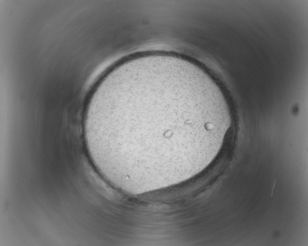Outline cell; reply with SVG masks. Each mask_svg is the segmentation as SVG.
Masks as SVG:
<instances>
[{"label":"cell","instance_id":"1","mask_svg":"<svg viewBox=\"0 0 308 246\" xmlns=\"http://www.w3.org/2000/svg\"><path fill=\"white\" fill-rule=\"evenodd\" d=\"M100 174L118 189L143 193L191 175L225 119L189 62L153 54L119 63L99 81L83 119Z\"/></svg>","mask_w":308,"mask_h":246}]
</instances>
